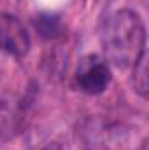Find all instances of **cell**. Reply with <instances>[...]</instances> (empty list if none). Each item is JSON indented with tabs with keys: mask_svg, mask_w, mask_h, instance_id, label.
Segmentation results:
<instances>
[{
	"mask_svg": "<svg viewBox=\"0 0 149 150\" xmlns=\"http://www.w3.org/2000/svg\"><path fill=\"white\" fill-rule=\"evenodd\" d=\"M100 40L107 58L117 68L133 67L146 52V28L137 12L123 9L111 14L104 26Z\"/></svg>",
	"mask_w": 149,
	"mask_h": 150,
	"instance_id": "cell-1",
	"label": "cell"
},
{
	"mask_svg": "<svg viewBox=\"0 0 149 150\" xmlns=\"http://www.w3.org/2000/svg\"><path fill=\"white\" fill-rule=\"evenodd\" d=\"M77 84L86 94H100L111 84V68L100 56H86L77 68Z\"/></svg>",
	"mask_w": 149,
	"mask_h": 150,
	"instance_id": "cell-2",
	"label": "cell"
},
{
	"mask_svg": "<svg viewBox=\"0 0 149 150\" xmlns=\"http://www.w3.org/2000/svg\"><path fill=\"white\" fill-rule=\"evenodd\" d=\"M0 49L14 58H23L30 49V35L23 23L7 12H0Z\"/></svg>",
	"mask_w": 149,
	"mask_h": 150,
	"instance_id": "cell-3",
	"label": "cell"
},
{
	"mask_svg": "<svg viewBox=\"0 0 149 150\" xmlns=\"http://www.w3.org/2000/svg\"><path fill=\"white\" fill-rule=\"evenodd\" d=\"M34 26L39 32V35L44 38H56L62 33V21L56 14L42 12L34 19Z\"/></svg>",
	"mask_w": 149,
	"mask_h": 150,
	"instance_id": "cell-4",
	"label": "cell"
},
{
	"mask_svg": "<svg viewBox=\"0 0 149 150\" xmlns=\"http://www.w3.org/2000/svg\"><path fill=\"white\" fill-rule=\"evenodd\" d=\"M133 86L142 98L148 96V51L133 65Z\"/></svg>",
	"mask_w": 149,
	"mask_h": 150,
	"instance_id": "cell-5",
	"label": "cell"
}]
</instances>
